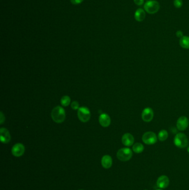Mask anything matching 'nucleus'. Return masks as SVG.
Returning <instances> with one entry per match:
<instances>
[{
	"mask_svg": "<svg viewBox=\"0 0 189 190\" xmlns=\"http://www.w3.org/2000/svg\"><path fill=\"white\" fill-rule=\"evenodd\" d=\"M51 116L54 121L60 124L64 121L66 119V112L61 106H57L53 108L51 113Z\"/></svg>",
	"mask_w": 189,
	"mask_h": 190,
	"instance_id": "nucleus-1",
	"label": "nucleus"
},
{
	"mask_svg": "<svg viewBox=\"0 0 189 190\" xmlns=\"http://www.w3.org/2000/svg\"><path fill=\"white\" fill-rule=\"evenodd\" d=\"M174 143L178 148L183 149L187 146L189 141L185 134L183 133H179L174 137Z\"/></svg>",
	"mask_w": 189,
	"mask_h": 190,
	"instance_id": "nucleus-2",
	"label": "nucleus"
},
{
	"mask_svg": "<svg viewBox=\"0 0 189 190\" xmlns=\"http://www.w3.org/2000/svg\"><path fill=\"white\" fill-rule=\"evenodd\" d=\"M117 158L121 161H128L131 160L133 156V152L129 148H122L117 152Z\"/></svg>",
	"mask_w": 189,
	"mask_h": 190,
	"instance_id": "nucleus-3",
	"label": "nucleus"
},
{
	"mask_svg": "<svg viewBox=\"0 0 189 190\" xmlns=\"http://www.w3.org/2000/svg\"><path fill=\"white\" fill-rule=\"evenodd\" d=\"M145 11L149 14H154L156 13L160 9V4L156 1H148L145 3L144 6Z\"/></svg>",
	"mask_w": 189,
	"mask_h": 190,
	"instance_id": "nucleus-4",
	"label": "nucleus"
},
{
	"mask_svg": "<svg viewBox=\"0 0 189 190\" xmlns=\"http://www.w3.org/2000/svg\"><path fill=\"white\" fill-rule=\"evenodd\" d=\"M142 140L145 144L151 145L156 143L158 141V137L154 132L149 131L145 132L144 134L143 135Z\"/></svg>",
	"mask_w": 189,
	"mask_h": 190,
	"instance_id": "nucleus-5",
	"label": "nucleus"
},
{
	"mask_svg": "<svg viewBox=\"0 0 189 190\" xmlns=\"http://www.w3.org/2000/svg\"><path fill=\"white\" fill-rule=\"evenodd\" d=\"M78 117L81 121L82 122H87L90 120V111L86 107L79 108L78 110Z\"/></svg>",
	"mask_w": 189,
	"mask_h": 190,
	"instance_id": "nucleus-6",
	"label": "nucleus"
},
{
	"mask_svg": "<svg viewBox=\"0 0 189 190\" xmlns=\"http://www.w3.org/2000/svg\"><path fill=\"white\" fill-rule=\"evenodd\" d=\"M25 147L22 143H16L12 148V154L15 157H20L24 154Z\"/></svg>",
	"mask_w": 189,
	"mask_h": 190,
	"instance_id": "nucleus-7",
	"label": "nucleus"
},
{
	"mask_svg": "<svg viewBox=\"0 0 189 190\" xmlns=\"http://www.w3.org/2000/svg\"><path fill=\"white\" fill-rule=\"evenodd\" d=\"M142 117L143 120L146 122L151 121L154 117V111L153 109L150 108H144L142 113Z\"/></svg>",
	"mask_w": 189,
	"mask_h": 190,
	"instance_id": "nucleus-8",
	"label": "nucleus"
},
{
	"mask_svg": "<svg viewBox=\"0 0 189 190\" xmlns=\"http://www.w3.org/2000/svg\"><path fill=\"white\" fill-rule=\"evenodd\" d=\"M189 124V120L186 116H181L178 119L176 126L179 130L183 131L188 127Z\"/></svg>",
	"mask_w": 189,
	"mask_h": 190,
	"instance_id": "nucleus-9",
	"label": "nucleus"
},
{
	"mask_svg": "<svg viewBox=\"0 0 189 190\" xmlns=\"http://www.w3.org/2000/svg\"><path fill=\"white\" fill-rule=\"evenodd\" d=\"M170 180L169 177L165 175H162L159 177L157 181L156 185L159 188L165 189L169 186Z\"/></svg>",
	"mask_w": 189,
	"mask_h": 190,
	"instance_id": "nucleus-10",
	"label": "nucleus"
},
{
	"mask_svg": "<svg viewBox=\"0 0 189 190\" xmlns=\"http://www.w3.org/2000/svg\"><path fill=\"white\" fill-rule=\"evenodd\" d=\"M122 141L124 146L129 147L132 146L134 143V138L131 133H127L123 136Z\"/></svg>",
	"mask_w": 189,
	"mask_h": 190,
	"instance_id": "nucleus-11",
	"label": "nucleus"
},
{
	"mask_svg": "<svg viewBox=\"0 0 189 190\" xmlns=\"http://www.w3.org/2000/svg\"><path fill=\"white\" fill-rule=\"evenodd\" d=\"M0 133L1 141L3 143H9L11 140V136L9 131L5 128H1L0 129Z\"/></svg>",
	"mask_w": 189,
	"mask_h": 190,
	"instance_id": "nucleus-12",
	"label": "nucleus"
},
{
	"mask_svg": "<svg viewBox=\"0 0 189 190\" xmlns=\"http://www.w3.org/2000/svg\"><path fill=\"white\" fill-rule=\"evenodd\" d=\"M99 121L102 126L104 127H107L111 124V120L110 117L107 114L103 113L99 116Z\"/></svg>",
	"mask_w": 189,
	"mask_h": 190,
	"instance_id": "nucleus-13",
	"label": "nucleus"
},
{
	"mask_svg": "<svg viewBox=\"0 0 189 190\" xmlns=\"http://www.w3.org/2000/svg\"><path fill=\"white\" fill-rule=\"evenodd\" d=\"M113 163V160L111 156L104 155L101 160V164L103 167L106 169L111 168Z\"/></svg>",
	"mask_w": 189,
	"mask_h": 190,
	"instance_id": "nucleus-14",
	"label": "nucleus"
},
{
	"mask_svg": "<svg viewBox=\"0 0 189 190\" xmlns=\"http://www.w3.org/2000/svg\"><path fill=\"white\" fill-rule=\"evenodd\" d=\"M135 19L138 22H142L145 17V12L144 10L142 8H138L135 12L134 15Z\"/></svg>",
	"mask_w": 189,
	"mask_h": 190,
	"instance_id": "nucleus-15",
	"label": "nucleus"
},
{
	"mask_svg": "<svg viewBox=\"0 0 189 190\" xmlns=\"http://www.w3.org/2000/svg\"><path fill=\"white\" fill-rule=\"evenodd\" d=\"M179 44L183 49H189V36H183L181 37L179 41Z\"/></svg>",
	"mask_w": 189,
	"mask_h": 190,
	"instance_id": "nucleus-16",
	"label": "nucleus"
},
{
	"mask_svg": "<svg viewBox=\"0 0 189 190\" xmlns=\"http://www.w3.org/2000/svg\"><path fill=\"white\" fill-rule=\"evenodd\" d=\"M133 151L136 154H140L144 151V146L141 143L137 142L134 144L133 146Z\"/></svg>",
	"mask_w": 189,
	"mask_h": 190,
	"instance_id": "nucleus-17",
	"label": "nucleus"
},
{
	"mask_svg": "<svg viewBox=\"0 0 189 190\" xmlns=\"http://www.w3.org/2000/svg\"><path fill=\"white\" fill-rule=\"evenodd\" d=\"M168 137V132H167L165 129H162L160 132H159L158 135V140L160 141H164L167 140Z\"/></svg>",
	"mask_w": 189,
	"mask_h": 190,
	"instance_id": "nucleus-18",
	"label": "nucleus"
},
{
	"mask_svg": "<svg viewBox=\"0 0 189 190\" xmlns=\"http://www.w3.org/2000/svg\"><path fill=\"white\" fill-rule=\"evenodd\" d=\"M61 103L63 106H64V107L68 106L70 103V97L68 96H64L63 97L61 100Z\"/></svg>",
	"mask_w": 189,
	"mask_h": 190,
	"instance_id": "nucleus-19",
	"label": "nucleus"
},
{
	"mask_svg": "<svg viewBox=\"0 0 189 190\" xmlns=\"http://www.w3.org/2000/svg\"><path fill=\"white\" fill-rule=\"evenodd\" d=\"M174 5L176 8H180L183 6V1L182 0H174Z\"/></svg>",
	"mask_w": 189,
	"mask_h": 190,
	"instance_id": "nucleus-20",
	"label": "nucleus"
},
{
	"mask_svg": "<svg viewBox=\"0 0 189 190\" xmlns=\"http://www.w3.org/2000/svg\"><path fill=\"white\" fill-rule=\"evenodd\" d=\"M71 108L74 110L79 109V103L77 101H73L71 103Z\"/></svg>",
	"mask_w": 189,
	"mask_h": 190,
	"instance_id": "nucleus-21",
	"label": "nucleus"
},
{
	"mask_svg": "<svg viewBox=\"0 0 189 190\" xmlns=\"http://www.w3.org/2000/svg\"><path fill=\"white\" fill-rule=\"evenodd\" d=\"M83 1V0H70V2L71 3L73 4V5H79Z\"/></svg>",
	"mask_w": 189,
	"mask_h": 190,
	"instance_id": "nucleus-22",
	"label": "nucleus"
},
{
	"mask_svg": "<svg viewBox=\"0 0 189 190\" xmlns=\"http://www.w3.org/2000/svg\"><path fill=\"white\" fill-rule=\"evenodd\" d=\"M134 3L138 6H141L144 3V0H134Z\"/></svg>",
	"mask_w": 189,
	"mask_h": 190,
	"instance_id": "nucleus-23",
	"label": "nucleus"
},
{
	"mask_svg": "<svg viewBox=\"0 0 189 190\" xmlns=\"http://www.w3.org/2000/svg\"><path fill=\"white\" fill-rule=\"evenodd\" d=\"M176 36L179 37V38H181V37H183V32L181 31H178L177 32H176Z\"/></svg>",
	"mask_w": 189,
	"mask_h": 190,
	"instance_id": "nucleus-24",
	"label": "nucleus"
},
{
	"mask_svg": "<svg viewBox=\"0 0 189 190\" xmlns=\"http://www.w3.org/2000/svg\"><path fill=\"white\" fill-rule=\"evenodd\" d=\"M4 121H5V116H3V113L1 112V122H0V124H2Z\"/></svg>",
	"mask_w": 189,
	"mask_h": 190,
	"instance_id": "nucleus-25",
	"label": "nucleus"
},
{
	"mask_svg": "<svg viewBox=\"0 0 189 190\" xmlns=\"http://www.w3.org/2000/svg\"><path fill=\"white\" fill-rule=\"evenodd\" d=\"M187 152L189 153V147L187 148Z\"/></svg>",
	"mask_w": 189,
	"mask_h": 190,
	"instance_id": "nucleus-26",
	"label": "nucleus"
},
{
	"mask_svg": "<svg viewBox=\"0 0 189 190\" xmlns=\"http://www.w3.org/2000/svg\"><path fill=\"white\" fill-rule=\"evenodd\" d=\"M163 190V189H161V188H159V189H157V190Z\"/></svg>",
	"mask_w": 189,
	"mask_h": 190,
	"instance_id": "nucleus-27",
	"label": "nucleus"
},
{
	"mask_svg": "<svg viewBox=\"0 0 189 190\" xmlns=\"http://www.w3.org/2000/svg\"></svg>",
	"mask_w": 189,
	"mask_h": 190,
	"instance_id": "nucleus-28",
	"label": "nucleus"
},
{
	"mask_svg": "<svg viewBox=\"0 0 189 190\" xmlns=\"http://www.w3.org/2000/svg\"></svg>",
	"mask_w": 189,
	"mask_h": 190,
	"instance_id": "nucleus-29",
	"label": "nucleus"
}]
</instances>
